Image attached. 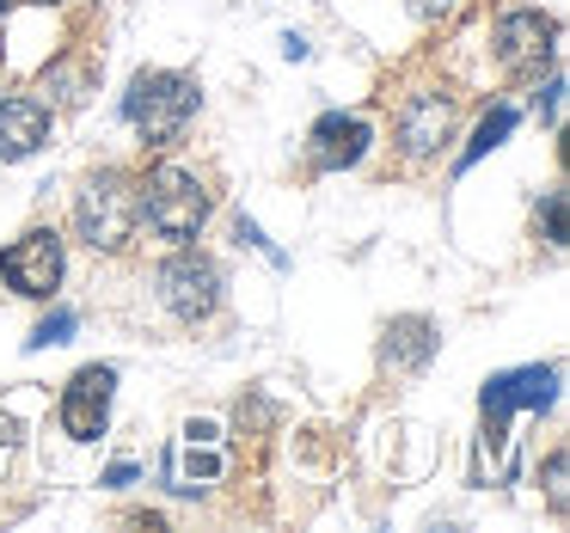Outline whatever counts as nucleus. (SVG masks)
Masks as SVG:
<instances>
[{
    "instance_id": "obj_1",
    "label": "nucleus",
    "mask_w": 570,
    "mask_h": 533,
    "mask_svg": "<svg viewBox=\"0 0 570 533\" xmlns=\"http://www.w3.org/2000/svg\"><path fill=\"white\" fill-rule=\"evenodd\" d=\"M136 221H141V185L124 172V166H105L80 185L75 197V227L92 251H124L136 239Z\"/></svg>"
},
{
    "instance_id": "obj_2",
    "label": "nucleus",
    "mask_w": 570,
    "mask_h": 533,
    "mask_svg": "<svg viewBox=\"0 0 570 533\" xmlns=\"http://www.w3.org/2000/svg\"><path fill=\"white\" fill-rule=\"evenodd\" d=\"M197 80L178 75V68H148V75L129 80L124 92V117L136 124L141 141H178L185 136V124L197 117Z\"/></svg>"
},
{
    "instance_id": "obj_3",
    "label": "nucleus",
    "mask_w": 570,
    "mask_h": 533,
    "mask_svg": "<svg viewBox=\"0 0 570 533\" xmlns=\"http://www.w3.org/2000/svg\"><path fill=\"white\" fill-rule=\"evenodd\" d=\"M141 215H148V227L160 239L185 246V239H197L203 221H209V190H203V178L185 172V166H154V172L141 178Z\"/></svg>"
},
{
    "instance_id": "obj_4",
    "label": "nucleus",
    "mask_w": 570,
    "mask_h": 533,
    "mask_svg": "<svg viewBox=\"0 0 570 533\" xmlns=\"http://www.w3.org/2000/svg\"><path fill=\"white\" fill-rule=\"evenodd\" d=\"M154 283H160L166 313L185 319V325H203L215 307H222V270H215V258H203V251H190V246H178L173 258L160 264Z\"/></svg>"
},
{
    "instance_id": "obj_5",
    "label": "nucleus",
    "mask_w": 570,
    "mask_h": 533,
    "mask_svg": "<svg viewBox=\"0 0 570 533\" xmlns=\"http://www.w3.org/2000/svg\"><path fill=\"white\" fill-rule=\"evenodd\" d=\"M558 398V368H515V374H491L484 381V442L503 447L509 442V417L515 411H546Z\"/></svg>"
},
{
    "instance_id": "obj_6",
    "label": "nucleus",
    "mask_w": 570,
    "mask_h": 533,
    "mask_svg": "<svg viewBox=\"0 0 570 533\" xmlns=\"http://www.w3.org/2000/svg\"><path fill=\"white\" fill-rule=\"evenodd\" d=\"M62 234L56 227H31L26 239H13V246L0 251V276H7V288L26 300H50L56 288H62Z\"/></svg>"
},
{
    "instance_id": "obj_7",
    "label": "nucleus",
    "mask_w": 570,
    "mask_h": 533,
    "mask_svg": "<svg viewBox=\"0 0 570 533\" xmlns=\"http://www.w3.org/2000/svg\"><path fill=\"white\" fill-rule=\"evenodd\" d=\"M491 56H497L503 75L533 80L558 56V19H546V13H503V19H497V31H491Z\"/></svg>"
},
{
    "instance_id": "obj_8",
    "label": "nucleus",
    "mask_w": 570,
    "mask_h": 533,
    "mask_svg": "<svg viewBox=\"0 0 570 533\" xmlns=\"http://www.w3.org/2000/svg\"><path fill=\"white\" fill-rule=\"evenodd\" d=\"M215 478H222V430L215 423H185V435L166 454V484L178 496H190V491H209Z\"/></svg>"
},
{
    "instance_id": "obj_9",
    "label": "nucleus",
    "mask_w": 570,
    "mask_h": 533,
    "mask_svg": "<svg viewBox=\"0 0 570 533\" xmlns=\"http://www.w3.org/2000/svg\"><path fill=\"white\" fill-rule=\"evenodd\" d=\"M111 386H117V368H80L75 381L62 386V430L75 435V442H99L105 435Z\"/></svg>"
},
{
    "instance_id": "obj_10",
    "label": "nucleus",
    "mask_w": 570,
    "mask_h": 533,
    "mask_svg": "<svg viewBox=\"0 0 570 533\" xmlns=\"http://www.w3.org/2000/svg\"><path fill=\"white\" fill-rule=\"evenodd\" d=\"M442 141H454V99L448 92H411L405 111H399V148L411 160H430V154H442Z\"/></svg>"
},
{
    "instance_id": "obj_11",
    "label": "nucleus",
    "mask_w": 570,
    "mask_h": 533,
    "mask_svg": "<svg viewBox=\"0 0 570 533\" xmlns=\"http://www.w3.org/2000/svg\"><path fill=\"white\" fill-rule=\"evenodd\" d=\"M368 124L362 117H344V111H325L320 124H313L307 136V154H313V172H344V166H356L362 154H368Z\"/></svg>"
},
{
    "instance_id": "obj_12",
    "label": "nucleus",
    "mask_w": 570,
    "mask_h": 533,
    "mask_svg": "<svg viewBox=\"0 0 570 533\" xmlns=\"http://www.w3.org/2000/svg\"><path fill=\"white\" fill-rule=\"evenodd\" d=\"M50 141V111L38 99H0V160H31Z\"/></svg>"
},
{
    "instance_id": "obj_13",
    "label": "nucleus",
    "mask_w": 570,
    "mask_h": 533,
    "mask_svg": "<svg viewBox=\"0 0 570 533\" xmlns=\"http://www.w3.org/2000/svg\"><path fill=\"white\" fill-rule=\"evenodd\" d=\"M435 344H442V337H435V325L411 313V319H393V325H386L381 356H386V368H393V374H417L423 362L435 356Z\"/></svg>"
},
{
    "instance_id": "obj_14",
    "label": "nucleus",
    "mask_w": 570,
    "mask_h": 533,
    "mask_svg": "<svg viewBox=\"0 0 570 533\" xmlns=\"http://www.w3.org/2000/svg\"><path fill=\"white\" fill-rule=\"evenodd\" d=\"M509 129H515V105H497V111H491V117H484V124H479V136H472V148H466V154H460V166H472V160H484V154H491V148H497V141H503V136H509Z\"/></svg>"
},
{
    "instance_id": "obj_15",
    "label": "nucleus",
    "mask_w": 570,
    "mask_h": 533,
    "mask_svg": "<svg viewBox=\"0 0 570 533\" xmlns=\"http://www.w3.org/2000/svg\"><path fill=\"white\" fill-rule=\"evenodd\" d=\"M68 337H75V313L62 307V313H50V319H43L38 332L26 337V344H31V349H50V344H68Z\"/></svg>"
},
{
    "instance_id": "obj_16",
    "label": "nucleus",
    "mask_w": 570,
    "mask_h": 533,
    "mask_svg": "<svg viewBox=\"0 0 570 533\" xmlns=\"http://www.w3.org/2000/svg\"><path fill=\"white\" fill-rule=\"evenodd\" d=\"M546 239H552V246H564V190H552V197H546Z\"/></svg>"
},
{
    "instance_id": "obj_17",
    "label": "nucleus",
    "mask_w": 570,
    "mask_h": 533,
    "mask_svg": "<svg viewBox=\"0 0 570 533\" xmlns=\"http://www.w3.org/2000/svg\"><path fill=\"white\" fill-rule=\"evenodd\" d=\"M546 496H552V509L564 515V454L546 460Z\"/></svg>"
},
{
    "instance_id": "obj_18",
    "label": "nucleus",
    "mask_w": 570,
    "mask_h": 533,
    "mask_svg": "<svg viewBox=\"0 0 570 533\" xmlns=\"http://www.w3.org/2000/svg\"><path fill=\"white\" fill-rule=\"evenodd\" d=\"M411 7H417L423 19H435V13H448V7H454V0H411Z\"/></svg>"
},
{
    "instance_id": "obj_19",
    "label": "nucleus",
    "mask_w": 570,
    "mask_h": 533,
    "mask_svg": "<svg viewBox=\"0 0 570 533\" xmlns=\"http://www.w3.org/2000/svg\"><path fill=\"white\" fill-rule=\"evenodd\" d=\"M0 13H7V0H0Z\"/></svg>"
},
{
    "instance_id": "obj_20",
    "label": "nucleus",
    "mask_w": 570,
    "mask_h": 533,
    "mask_svg": "<svg viewBox=\"0 0 570 533\" xmlns=\"http://www.w3.org/2000/svg\"><path fill=\"white\" fill-rule=\"evenodd\" d=\"M7 7H13V0H7ZM38 7H43V0H38Z\"/></svg>"
}]
</instances>
